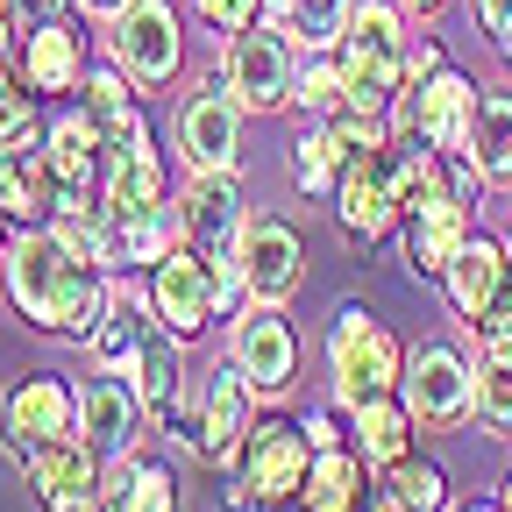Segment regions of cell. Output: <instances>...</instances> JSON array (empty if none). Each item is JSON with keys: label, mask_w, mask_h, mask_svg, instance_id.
Returning a JSON list of instances; mask_svg holds the SVG:
<instances>
[{"label": "cell", "mask_w": 512, "mask_h": 512, "mask_svg": "<svg viewBox=\"0 0 512 512\" xmlns=\"http://www.w3.org/2000/svg\"><path fill=\"white\" fill-rule=\"evenodd\" d=\"M0 292H8V306L29 320V328L64 335V342H93L100 313H107V271L93 264V256H79L50 221L8 235Z\"/></svg>", "instance_id": "cell-1"}, {"label": "cell", "mask_w": 512, "mask_h": 512, "mask_svg": "<svg viewBox=\"0 0 512 512\" xmlns=\"http://www.w3.org/2000/svg\"><path fill=\"white\" fill-rule=\"evenodd\" d=\"M399 377H406L399 335L384 328L370 306H342L328 320V384H335V406L349 413L370 392H399Z\"/></svg>", "instance_id": "cell-2"}, {"label": "cell", "mask_w": 512, "mask_h": 512, "mask_svg": "<svg viewBox=\"0 0 512 512\" xmlns=\"http://www.w3.org/2000/svg\"><path fill=\"white\" fill-rule=\"evenodd\" d=\"M72 434H79V392L64 377L29 370V377H15L8 392H0V448H8L15 463L43 456V448L72 441Z\"/></svg>", "instance_id": "cell-3"}, {"label": "cell", "mask_w": 512, "mask_h": 512, "mask_svg": "<svg viewBox=\"0 0 512 512\" xmlns=\"http://www.w3.org/2000/svg\"><path fill=\"white\" fill-rule=\"evenodd\" d=\"M292 79H299V43L278 22H256L242 36L221 43V86L249 107V114H271L292 107Z\"/></svg>", "instance_id": "cell-4"}, {"label": "cell", "mask_w": 512, "mask_h": 512, "mask_svg": "<svg viewBox=\"0 0 512 512\" xmlns=\"http://www.w3.org/2000/svg\"><path fill=\"white\" fill-rule=\"evenodd\" d=\"M306 470H313V441H306V427H299V420H278V413H271V420L256 413V427H249V441H242V456H235V477L249 484L256 512L299 505Z\"/></svg>", "instance_id": "cell-5"}, {"label": "cell", "mask_w": 512, "mask_h": 512, "mask_svg": "<svg viewBox=\"0 0 512 512\" xmlns=\"http://www.w3.org/2000/svg\"><path fill=\"white\" fill-rule=\"evenodd\" d=\"M242 100L221 86V72L207 86H192L171 114V150L185 171H235L242 164Z\"/></svg>", "instance_id": "cell-6"}, {"label": "cell", "mask_w": 512, "mask_h": 512, "mask_svg": "<svg viewBox=\"0 0 512 512\" xmlns=\"http://www.w3.org/2000/svg\"><path fill=\"white\" fill-rule=\"evenodd\" d=\"M477 79H463L456 64H441L434 79L420 86H399L392 100V128H413V136H427L441 157H463L470 150V121H477Z\"/></svg>", "instance_id": "cell-7"}, {"label": "cell", "mask_w": 512, "mask_h": 512, "mask_svg": "<svg viewBox=\"0 0 512 512\" xmlns=\"http://www.w3.org/2000/svg\"><path fill=\"white\" fill-rule=\"evenodd\" d=\"M399 399L413 406L420 427H463L477 413V363L463 349H448V342H427L406 356V377H399Z\"/></svg>", "instance_id": "cell-8"}, {"label": "cell", "mask_w": 512, "mask_h": 512, "mask_svg": "<svg viewBox=\"0 0 512 512\" xmlns=\"http://www.w3.org/2000/svg\"><path fill=\"white\" fill-rule=\"evenodd\" d=\"M228 363L256 384V399H285L292 377H299V335H292V320L271 299H249L228 320Z\"/></svg>", "instance_id": "cell-9"}, {"label": "cell", "mask_w": 512, "mask_h": 512, "mask_svg": "<svg viewBox=\"0 0 512 512\" xmlns=\"http://www.w3.org/2000/svg\"><path fill=\"white\" fill-rule=\"evenodd\" d=\"M399 235H406V271L441 285V271L456 264V249L477 235V207H470L463 192L441 178V185H427V192H420V200H406Z\"/></svg>", "instance_id": "cell-10"}, {"label": "cell", "mask_w": 512, "mask_h": 512, "mask_svg": "<svg viewBox=\"0 0 512 512\" xmlns=\"http://www.w3.org/2000/svg\"><path fill=\"white\" fill-rule=\"evenodd\" d=\"M107 50H114V64H121L136 86H171L178 64H185L178 8H171V0H136L128 15L107 22Z\"/></svg>", "instance_id": "cell-11"}, {"label": "cell", "mask_w": 512, "mask_h": 512, "mask_svg": "<svg viewBox=\"0 0 512 512\" xmlns=\"http://www.w3.org/2000/svg\"><path fill=\"white\" fill-rule=\"evenodd\" d=\"M178 242H185V207L178 200H157V207L100 200V271H157Z\"/></svg>", "instance_id": "cell-12"}, {"label": "cell", "mask_w": 512, "mask_h": 512, "mask_svg": "<svg viewBox=\"0 0 512 512\" xmlns=\"http://www.w3.org/2000/svg\"><path fill=\"white\" fill-rule=\"evenodd\" d=\"M150 427H157V420H150V406L136 399V384H128V377L93 370V377L79 384V441L93 448L100 463H128V456L143 448Z\"/></svg>", "instance_id": "cell-13"}, {"label": "cell", "mask_w": 512, "mask_h": 512, "mask_svg": "<svg viewBox=\"0 0 512 512\" xmlns=\"http://www.w3.org/2000/svg\"><path fill=\"white\" fill-rule=\"evenodd\" d=\"M192 392H200V434H192V456L214 463V470H235L242 441H249V427H256V384H249L235 363H214Z\"/></svg>", "instance_id": "cell-14"}, {"label": "cell", "mask_w": 512, "mask_h": 512, "mask_svg": "<svg viewBox=\"0 0 512 512\" xmlns=\"http://www.w3.org/2000/svg\"><path fill=\"white\" fill-rule=\"evenodd\" d=\"M150 299H157V320H164L178 342H192L207 320H221V292H214L207 249H200V242H178L164 264L150 271Z\"/></svg>", "instance_id": "cell-15"}, {"label": "cell", "mask_w": 512, "mask_h": 512, "mask_svg": "<svg viewBox=\"0 0 512 512\" xmlns=\"http://www.w3.org/2000/svg\"><path fill=\"white\" fill-rule=\"evenodd\" d=\"M22 477H29L36 512H93V505H107V477H114V463H100L93 448L72 434V441L43 448V456H29Z\"/></svg>", "instance_id": "cell-16"}, {"label": "cell", "mask_w": 512, "mask_h": 512, "mask_svg": "<svg viewBox=\"0 0 512 512\" xmlns=\"http://www.w3.org/2000/svg\"><path fill=\"white\" fill-rule=\"evenodd\" d=\"M392 150V143H384ZM384 150H349L342 185H335V221L349 242H384L399 228V185H392V157Z\"/></svg>", "instance_id": "cell-17"}, {"label": "cell", "mask_w": 512, "mask_h": 512, "mask_svg": "<svg viewBox=\"0 0 512 512\" xmlns=\"http://www.w3.org/2000/svg\"><path fill=\"white\" fill-rule=\"evenodd\" d=\"M235 256H242L249 299H271V306H285L299 292V278H306V242H299V228L285 214H249Z\"/></svg>", "instance_id": "cell-18"}, {"label": "cell", "mask_w": 512, "mask_h": 512, "mask_svg": "<svg viewBox=\"0 0 512 512\" xmlns=\"http://www.w3.org/2000/svg\"><path fill=\"white\" fill-rule=\"evenodd\" d=\"M185 207V242H200L207 256H235L242 228H249V200L235 171H192V185L178 192Z\"/></svg>", "instance_id": "cell-19"}, {"label": "cell", "mask_w": 512, "mask_h": 512, "mask_svg": "<svg viewBox=\"0 0 512 512\" xmlns=\"http://www.w3.org/2000/svg\"><path fill=\"white\" fill-rule=\"evenodd\" d=\"M100 200H114V207H157V200H164V157H157V143H150V121H143V114L107 136Z\"/></svg>", "instance_id": "cell-20"}, {"label": "cell", "mask_w": 512, "mask_h": 512, "mask_svg": "<svg viewBox=\"0 0 512 512\" xmlns=\"http://www.w3.org/2000/svg\"><path fill=\"white\" fill-rule=\"evenodd\" d=\"M93 72L86 64V36L72 29V22H36L29 36H22V86L36 93V100H57V93H79V79Z\"/></svg>", "instance_id": "cell-21"}, {"label": "cell", "mask_w": 512, "mask_h": 512, "mask_svg": "<svg viewBox=\"0 0 512 512\" xmlns=\"http://www.w3.org/2000/svg\"><path fill=\"white\" fill-rule=\"evenodd\" d=\"M512 285V256H505V242H491V235H470L463 249H456V264L441 271V292H448V306H456V320H477L491 313V299Z\"/></svg>", "instance_id": "cell-22"}, {"label": "cell", "mask_w": 512, "mask_h": 512, "mask_svg": "<svg viewBox=\"0 0 512 512\" xmlns=\"http://www.w3.org/2000/svg\"><path fill=\"white\" fill-rule=\"evenodd\" d=\"M413 434H420V420L399 392H370V399L349 406V448L370 470H392L399 456H413Z\"/></svg>", "instance_id": "cell-23"}, {"label": "cell", "mask_w": 512, "mask_h": 512, "mask_svg": "<svg viewBox=\"0 0 512 512\" xmlns=\"http://www.w3.org/2000/svg\"><path fill=\"white\" fill-rule=\"evenodd\" d=\"M43 164L57 171L64 192H100V178H107V136H100V121L86 107L79 114H57L50 136H43Z\"/></svg>", "instance_id": "cell-24"}, {"label": "cell", "mask_w": 512, "mask_h": 512, "mask_svg": "<svg viewBox=\"0 0 512 512\" xmlns=\"http://www.w3.org/2000/svg\"><path fill=\"white\" fill-rule=\"evenodd\" d=\"M363 498H370V463L342 441V448H313V470L292 512H363Z\"/></svg>", "instance_id": "cell-25"}, {"label": "cell", "mask_w": 512, "mask_h": 512, "mask_svg": "<svg viewBox=\"0 0 512 512\" xmlns=\"http://www.w3.org/2000/svg\"><path fill=\"white\" fill-rule=\"evenodd\" d=\"M57 200H64V185H57V171L43 157H0V214H8L15 228L50 221Z\"/></svg>", "instance_id": "cell-26"}, {"label": "cell", "mask_w": 512, "mask_h": 512, "mask_svg": "<svg viewBox=\"0 0 512 512\" xmlns=\"http://www.w3.org/2000/svg\"><path fill=\"white\" fill-rule=\"evenodd\" d=\"M491 185L512 178V93H477V121H470V150H463Z\"/></svg>", "instance_id": "cell-27"}, {"label": "cell", "mask_w": 512, "mask_h": 512, "mask_svg": "<svg viewBox=\"0 0 512 512\" xmlns=\"http://www.w3.org/2000/svg\"><path fill=\"white\" fill-rule=\"evenodd\" d=\"M107 505L114 512H178V477L150 456H128L107 477Z\"/></svg>", "instance_id": "cell-28"}, {"label": "cell", "mask_w": 512, "mask_h": 512, "mask_svg": "<svg viewBox=\"0 0 512 512\" xmlns=\"http://www.w3.org/2000/svg\"><path fill=\"white\" fill-rule=\"evenodd\" d=\"M342 164H349V143L335 136L328 121H313L306 136L292 143V185H299V192H313V200H335Z\"/></svg>", "instance_id": "cell-29"}, {"label": "cell", "mask_w": 512, "mask_h": 512, "mask_svg": "<svg viewBox=\"0 0 512 512\" xmlns=\"http://www.w3.org/2000/svg\"><path fill=\"white\" fill-rule=\"evenodd\" d=\"M292 107L306 121H328L349 107V72H342V50H320V57H299V79H292Z\"/></svg>", "instance_id": "cell-30"}, {"label": "cell", "mask_w": 512, "mask_h": 512, "mask_svg": "<svg viewBox=\"0 0 512 512\" xmlns=\"http://www.w3.org/2000/svg\"><path fill=\"white\" fill-rule=\"evenodd\" d=\"M79 107L100 121V136H114V128H128L143 107H136V79L121 72V64H93V72L79 79Z\"/></svg>", "instance_id": "cell-31"}, {"label": "cell", "mask_w": 512, "mask_h": 512, "mask_svg": "<svg viewBox=\"0 0 512 512\" xmlns=\"http://www.w3.org/2000/svg\"><path fill=\"white\" fill-rule=\"evenodd\" d=\"M349 15H356V0H299L285 36L299 43V57H320V50H342L349 36Z\"/></svg>", "instance_id": "cell-32"}, {"label": "cell", "mask_w": 512, "mask_h": 512, "mask_svg": "<svg viewBox=\"0 0 512 512\" xmlns=\"http://www.w3.org/2000/svg\"><path fill=\"white\" fill-rule=\"evenodd\" d=\"M477 420L512 441V356L505 349H484L477 356Z\"/></svg>", "instance_id": "cell-33"}, {"label": "cell", "mask_w": 512, "mask_h": 512, "mask_svg": "<svg viewBox=\"0 0 512 512\" xmlns=\"http://www.w3.org/2000/svg\"><path fill=\"white\" fill-rule=\"evenodd\" d=\"M384 491H399L413 512H448V477H441V463H427V456H420V448L384 470Z\"/></svg>", "instance_id": "cell-34"}, {"label": "cell", "mask_w": 512, "mask_h": 512, "mask_svg": "<svg viewBox=\"0 0 512 512\" xmlns=\"http://www.w3.org/2000/svg\"><path fill=\"white\" fill-rule=\"evenodd\" d=\"M192 8H200V22L221 29V36H242V29L264 22V0H192Z\"/></svg>", "instance_id": "cell-35"}, {"label": "cell", "mask_w": 512, "mask_h": 512, "mask_svg": "<svg viewBox=\"0 0 512 512\" xmlns=\"http://www.w3.org/2000/svg\"><path fill=\"white\" fill-rule=\"evenodd\" d=\"M477 349H505L512 356V285L491 299V313L477 320Z\"/></svg>", "instance_id": "cell-36"}, {"label": "cell", "mask_w": 512, "mask_h": 512, "mask_svg": "<svg viewBox=\"0 0 512 512\" xmlns=\"http://www.w3.org/2000/svg\"><path fill=\"white\" fill-rule=\"evenodd\" d=\"M441 64H448V50H441L434 36H413V43H406V86H420V79H434V72H441Z\"/></svg>", "instance_id": "cell-37"}, {"label": "cell", "mask_w": 512, "mask_h": 512, "mask_svg": "<svg viewBox=\"0 0 512 512\" xmlns=\"http://www.w3.org/2000/svg\"><path fill=\"white\" fill-rule=\"evenodd\" d=\"M0 8H8V15H15V29L29 36L36 22H57L64 8H72V0H0Z\"/></svg>", "instance_id": "cell-38"}, {"label": "cell", "mask_w": 512, "mask_h": 512, "mask_svg": "<svg viewBox=\"0 0 512 512\" xmlns=\"http://www.w3.org/2000/svg\"><path fill=\"white\" fill-rule=\"evenodd\" d=\"M342 420H349V413L335 406V413H306L299 427H306V441H313V448H342V441H349V427H342Z\"/></svg>", "instance_id": "cell-39"}, {"label": "cell", "mask_w": 512, "mask_h": 512, "mask_svg": "<svg viewBox=\"0 0 512 512\" xmlns=\"http://www.w3.org/2000/svg\"><path fill=\"white\" fill-rule=\"evenodd\" d=\"M15 15L8 8H0V86H22V50H15Z\"/></svg>", "instance_id": "cell-40"}, {"label": "cell", "mask_w": 512, "mask_h": 512, "mask_svg": "<svg viewBox=\"0 0 512 512\" xmlns=\"http://www.w3.org/2000/svg\"><path fill=\"white\" fill-rule=\"evenodd\" d=\"M136 0H79V15H93V22H114V15H128Z\"/></svg>", "instance_id": "cell-41"}, {"label": "cell", "mask_w": 512, "mask_h": 512, "mask_svg": "<svg viewBox=\"0 0 512 512\" xmlns=\"http://www.w3.org/2000/svg\"><path fill=\"white\" fill-rule=\"evenodd\" d=\"M363 512H413V505H406L399 491H370V498H363Z\"/></svg>", "instance_id": "cell-42"}, {"label": "cell", "mask_w": 512, "mask_h": 512, "mask_svg": "<svg viewBox=\"0 0 512 512\" xmlns=\"http://www.w3.org/2000/svg\"><path fill=\"white\" fill-rule=\"evenodd\" d=\"M292 8H299V0H264V22H278V29H285V22H292Z\"/></svg>", "instance_id": "cell-43"}, {"label": "cell", "mask_w": 512, "mask_h": 512, "mask_svg": "<svg viewBox=\"0 0 512 512\" xmlns=\"http://www.w3.org/2000/svg\"><path fill=\"white\" fill-rule=\"evenodd\" d=\"M463 512H505V505H498V498H477V505H463Z\"/></svg>", "instance_id": "cell-44"}, {"label": "cell", "mask_w": 512, "mask_h": 512, "mask_svg": "<svg viewBox=\"0 0 512 512\" xmlns=\"http://www.w3.org/2000/svg\"><path fill=\"white\" fill-rule=\"evenodd\" d=\"M399 8H420V15H434V8H441V0H399Z\"/></svg>", "instance_id": "cell-45"}, {"label": "cell", "mask_w": 512, "mask_h": 512, "mask_svg": "<svg viewBox=\"0 0 512 512\" xmlns=\"http://www.w3.org/2000/svg\"><path fill=\"white\" fill-rule=\"evenodd\" d=\"M498 505H505V512H512V477H505V491H498Z\"/></svg>", "instance_id": "cell-46"}, {"label": "cell", "mask_w": 512, "mask_h": 512, "mask_svg": "<svg viewBox=\"0 0 512 512\" xmlns=\"http://www.w3.org/2000/svg\"><path fill=\"white\" fill-rule=\"evenodd\" d=\"M0 256H8V214H0Z\"/></svg>", "instance_id": "cell-47"}, {"label": "cell", "mask_w": 512, "mask_h": 512, "mask_svg": "<svg viewBox=\"0 0 512 512\" xmlns=\"http://www.w3.org/2000/svg\"><path fill=\"white\" fill-rule=\"evenodd\" d=\"M505 256H512V228H505Z\"/></svg>", "instance_id": "cell-48"}]
</instances>
